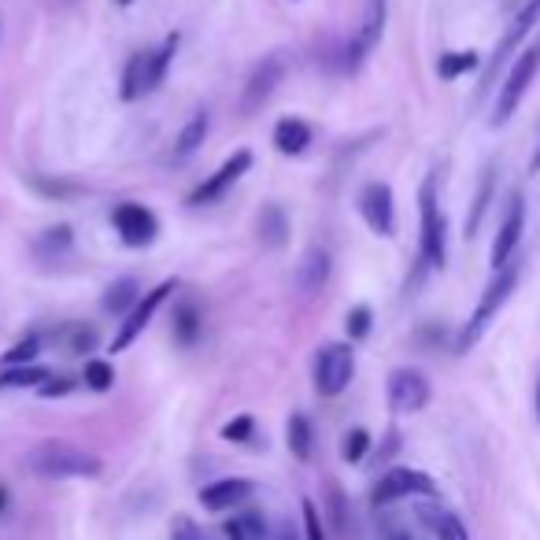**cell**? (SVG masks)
<instances>
[{
  "instance_id": "cell-30",
  "label": "cell",
  "mask_w": 540,
  "mask_h": 540,
  "mask_svg": "<svg viewBox=\"0 0 540 540\" xmlns=\"http://www.w3.org/2000/svg\"><path fill=\"white\" fill-rule=\"evenodd\" d=\"M82 381H86L93 393H108L111 385H115V367H111L108 359H86Z\"/></svg>"
},
{
  "instance_id": "cell-31",
  "label": "cell",
  "mask_w": 540,
  "mask_h": 540,
  "mask_svg": "<svg viewBox=\"0 0 540 540\" xmlns=\"http://www.w3.org/2000/svg\"><path fill=\"white\" fill-rule=\"evenodd\" d=\"M370 452V433L367 430H348L344 433V441H341V459L344 463H363Z\"/></svg>"
},
{
  "instance_id": "cell-22",
  "label": "cell",
  "mask_w": 540,
  "mask_h": 540,
  "mask_svg": "<svg viewBox=\"0 0 540 540\" xmlns=\"http://www.w3.org/2000/svg\"><path fill=\"white\" fill-rule=\"evenodd\" d=\"M422 515V522H426V529H430L437 540H470L467 526L459 522V515H452V511H444V507H422L418 511Z\"/></svg>"
},
{
  "instance_id": "cell-41",
  "label": "cell",
  "mask_w": 540,
  "mask_h": 540,
  "mask_svg": "<svg viewBox=\"0 0 540 540\" xmlns=\"http://www.w3.org/2000/svg\"><path fill=\"white\" fill-rule=\"evenodd\" d=\"M4 511H8V489L0 485V515H4Z\"/></svg>"
},
{
  "instance_id": "cell-12",
  "label": "cell",
  "mask_w": 540,
  "mask_h": 540,
  "mask_svg": "<svg viewBox=\"0 0 540 540\" xmlns=\"http://www.w3.org/2000/svg\"><path fill=\"white\" fill-rule=\"evenodd\" d=\"M430 404V381L415 367H396L389 374V407L396 415H415Z\"/></svg>"
},
{
  "instance_id": "cell-15",
  "label": "cell",
  "mask_w": 540,
  "mask_h": 540,
  "mask_svg": "<svg viewBox=\"0 0 540 540\" xmlns=\"http://www.w3.org/2000/svg\"><path fill=\"white\" fill-rule=\"evenodd\" d=\"M252 496V481L248 478H219L200 489V504L208 511H234Z\"/></svg>"
},
{
  "instance_id": "cell-7",
  "label": "cell",
  "mask_w": 540,
  "mask_h": 540,
  "mask_svg": "<svg viewBox=\"0 0 540 540\" xmlns=\"http://www.w3.org/2000/svg\"><path fill=\"white\" fill-rule=\"evenodd\" d=\"M248 171H252V152H248V148H241V152H234L230 160H222L219 167H215V171H211L208 178H204V182L189 193V200H185V204H189V208L215 204V200L226 197V193H230V189H234V185L241 182Z\"/></svg>"
},
{
  "instance_id": "cell-10",
  "label": "cell",
  "mask_w": 540,
  "mask_h": 540,
  "mask_svg": "<svg viewBox=\"0 0 540 540\" xmlns=\"http://www.w3.org/2000/svg\"><path fill=\"white\" fill-rule=\"evenodd\" d=\"M111 222H115V234L119 241L130 248H145L156 241L160 234V219L145 208V204H134V200H126V204H115L111 211Z\"/></svg>"
},
{
  "instance_id": "cell-35",
  "label": "cell",
  "mask_w": 540,
  "mask_h": 540,
  "mask_svg": "<svg viewBox=\"0 0 540 540\" xmlns=\"http://www.w3.org/2000/svg\"><path fill=\"white\" fill-rule=\"evenodd\" d=\"M300 511H304V537L307 540H326V529H322V515H319V507H315V500H304Z\"/></svg>"
},
{
  "instance_id": "cell-29",
  "label": "cell",
  "mask_w": 540,
  "mask_h": 540,
  "mask_svg": "<svg viewBox=\"0 0 540 540\" xmlns=\"http://www.w3.org/2000/svg\"><path fill=\"white\" fill-rule=\"evenodd\" d=\"M478 63L481 60H478V52H474V49H467V52H444L441 60H437V74L452 82V78H459V74L474 71Z\"/></svg>"
},
{
  "instance_id": "cell-2",
  "label": "cell",
  "mask_w": 540,
  "mask_h": 540,
  "mask_svg": "<svg viewBox=\"0 0 540 540\" xmlns=\"http://www.w3.org/2000/svg\"><path fill=\"white\" fill-rule=\"evenodd\" d=\"M418 248H422V263L441 270L448 263V222L441 211V193H437V174H426V182L418 189Z\"/></svg>"
},
{
  "instance_id": "cell-8",
  "label": "cell",
  "mask_w": 540,
  "mask_h": 540,
  "mask_svg": "<svg viewBox=\"0 0 540 540\" xmlns=\"http://www.w3.org/2000/svg\"><path fill=\"white\" fill-rule=\"evenodd\" d=\"M174 289H178V282H174V278L160 282L156 289H148V293L137 300L134 311H130V315L119 322V333H115V341H111V352H126V348H130V344H134L137 337L148 330V322L156 319V311L167 304V296H171Z\"/></svg>"
},
{
  "instance_id": "cell-28",
  "label": "cell",
  "mask_w": 540,
  "mask_h": 540,
  "mask_svg": "<svg viewBox=\"0 0 540 540\" xmlns=\"http://www.w3.org/2000/svg\"><path fill=\"white\" fill-rule=\"evenodd\" d=\"M492 189H496V167H485V178L478 185V197H474V208L467 215V237H474L481 230V219H485V211L492 204Z\"/></svg>"
},
{
  "instance_id": "cell-26",
  "label": "cell",
  "mask_w": 540,
  "mask_h": 540,
  "mask_svg": "<svg viewBox=\"0 0 540 540\" xmlns=\"http://www.w3.org/2000/svg\"><path fill=\"white\" fill-rule=\"evenodd\" d=\"M145 74H148V52H134V56L126 60L123 89H119V97H123V100L148 97V93H145Z\"/></svg>"
},
{
  "instance_id": "cell-33",
  "label": "cell",
  "mask_w": 540,
  "mask_h": 540,
  "mask_svg": "<svg viewBox=\"0 0 540 540\" xmlns=\"http://www.w3.org/2000/svg\"><path fill=\"white\" fill-rule=\"evenodd\" d=\"M71 226H52V230H45V234L37 237V256L49 259L52 252H63V248H71Z\"/></svg>"
},
{
  "instance_id": "cell-11",
  "label": "cell",
  "mask_w": 540,
  "mask_h": 540,
  "mask_svg": "<svg viewBox=\"0 0 540 540\" xmlns=\"http://www.w3.org/2000/svg\"><path fill=\"white\" fill-rule=\"evenodd\" d=\"M282 78H285L282 56H263L245 78V89H241V111H245V115H256V111L274 97V89L282 86Z\"/></svg>"
},
{
  "instance_id": "cell-20",
  "label": "cell",
  "mask_w": 540,
  "mask_h": 540,
  "mask_svg": "<svg viewBox=\"0 0 540 540\" xmlns=\"http://www.w3.org/2000/svg\"><path fill=\"white\" fill-rule=\"evenodd\" d=\"M537 23H540V0H526V4H522V12L515 15V23H511V30H507V34H504V41L496 45L492 67H496V63H504V60H507V52L515 49L518 41H522V37H526Z\"/></svg>"
},
{
  "instance_id": "cell-24",
  "label": "cell",
  "mask_w": 540,
  "mask_h": 540,
  "mask_svg": "<svg viewBox=\"0 0 540 540\" xmlns=\"http://www.w3.org/2000/svg\"><path fill=\"white\" fill-rule=\"evenodd\" d=\"M200 330H204V319H200V307L193 300H182L174 307V341L182 348H193L200 341Z\"/></svg>"
},
{
  "instance_id": "cell-42",
  "label": "cell",
  "mask_w": 540,
  "mask_h": 540,
  "mask_svg": "<svg viewBox=\"0 0 540 540\" xmlns=\"http://www.w3.org/2000/svg\"><path fill=\"white\" fill-rule=\"evenodd\" d=\"M529 167H533V171H540V141H537V152H533V160H529Z\"/></svg>"
},
{
  "instance_id": "cell-40",
  "label": "cell",
  "mask_w": 540,
  "mask_h": 540,
  "mask_svg": "<svg viewBox=\"0 0 540 540\" xmlns=\"http://www.w3.org/2000/svg\"><path fill=\"white\" fill-rule=\"evenodd\" d=\"M174 540H208V537H204V533H200L197 526L182 522V526H178V533H174Z\"/></svg>"
},
{
  "instance_id": "cell-19",
  "label": "cell",
  "mask_w": 540,
  "mask_h": 540,
  "mask_svg": "<svg viewBox=\"0 0 540 540\" xmlns=\"http://www.w3.org/2000/svg\"><path fill=\"white\" fill-rule=\"evenodd\" d=\"M208 130H211V115L208 111H197L189 123L182 126V134H178V141H174V152H171V160L174 163H185L189 156H197L200 145L208 141Z\"/></svg>"
},
{
  "instance_id": "cell-17",
  "label": "cell",
  "mask_w": 540,
  "mask_h": 540,
  "mask_svg": "<svg viewBox=\"0 0 540 540\" xmlns=\"http://www.w3.org/2000/svg\"><path fill=\"white\" fill-rule=\"evenodd\" d=\"M256 237L263 248H285L289 245V215L282 204H263L256 215Z\"/></svg>"
},
{
  "instance_id": "cell-39",
  "label": "cell",
  "mask_w": 540,
  "mask_h": 540,
  "mask_svg": "<svg viewBox=\"0 0 540 540\" xmlns=\"http://www.w3.org/2000/svg\"><path fill=\"white\" fill-rule=\"evenodd\" d=\"M237 526H241V533H245L248 540H263V533H267V526H263V522H259V515H256V511H248V515L241 518V522H237Z\"/></svg>"
},
{
  "instance_id": "cell-43",
  "label": "cell",
  "mask_w": 540,
  "mask_h": 540,
  "mask_svg": "<svg viewBox=\"0 0 540 540\" xmlns=\"http://www.w3.org/2000/svg\"><path fill=\"white\" fill-rule=\"evenodd\" d=\"M115 4H119V8H130V4H134V0H115Z\"/></svg>"
},
{
  "instance_id": "cell-36",
  "label": "cell",
  "mask_w": 540,
  "mask_h": 540,
  "mask_svg": "<svg viewBox=\"0 0 540 540\" xmlns=\"http://www.w3.org/2000/svg\"><path fill=\"white\" fill-rule=\"evenodd\" d=\"M252 433H256V422H252V418L248 415H237L234 422H226V426H222V437H226V441H252Z\"/></svg>"
},
{
  "instance_id": "cell-44",
  "label": "cell",
  "mask_w": 540,
  "mask_h": 540,
  "mask_svg": "<svg viewBox=\"0 0 540 540\" xmlns=\"http://www.w3.org/2000/svg\"><path fill=\"white\" fill-rule=\"evenodd\" d=\"M537 415H540V385H537Z\"/></svg>"
},
{
  "instance_id": "cell-21",
  "label": "cell",
  "mask_w": 540,
  "mask_h": 540,
  "mask_svg": "<svg viewBox=\"0 0 540 540\" xmlns=\"http://www.w3.org/2000/svg\"><path fill=\"white\" fill-rule=\"evenodd\" d=\"M285 444H289V452L293 459L307 463L311 455H315V426H311V418L307 415H289V426H285Z\"/></svg>"
},
{
  "instance_id": "cell-27",
  "label": "cell",
  "mask_w": 540,
  "mask_h": 540,
  "mask_svg": "<svg viewBox=\"0 0 540 540\" xmlns=\"http://www.w3.org/2000/svg\"><path fill=\"white\" fill-rule=\"evenodd\" d=\"M49 378V370L37 367V363H30V367H4L0 370V389H41Z\"/></svg>"
},
{
  "instance_id": "cell-16",
  "label": "cell",
  "mask_w": 540,
  "mask_h": 540,
  "mask_svg": "<svg viewBox=\"0 0 540 540\" xmlns=\"http://www.w3.org/2000/svg\"><path fill=\"white\" fill-rule=\"evenodd\" d=\"M330 252L322 245H311L304 252V259H300V267H296V285H300V293L304 296H315L322 293V285L330 282Z\"/></svg>"
},
{
  "instance_id": "cell-34",
  "label": "cell",
  "mask_w": 540,
  "mask_h": 540,
  "mask_svg": "<svg viewBox=\"0 0 540 540\" xmlns=\"http://www.w3.org/2000/svg\"><path fill=\"white\" fill-rule=\"evenodd\" d=\"M37 352H41V341H37L34 333H30L26 341L12 344V348L4 352V367H30V363L37 359Z\"/></svg>"
},
{
  "instance_id": "cell-25",
  "label": "cell",
  "mask_w": 540,
  "mask_h": 540,
  "mask_svg": "<svg viewBox=\"0 0 540 540\" xmlns=\"http://www.w3.org/2000/svg\"><path fill=\"white\" fill-rule=\"evenodd\" d=\"M137 300H141V293H137V282L134 278H123V282L108 285V293H104V311L108 315H130L137 307Z\"/></svg>"
},
{
  "instance_id": "cell-13",
  "label": "cell",
  "mask_w": 540,
  "mask_h": 540,
  "mask_svg": "<svg viewBox=\"0 0 540 540\" xmlns=\"http://www.w3.org/2000/svg\"><path fill=\"white\" fill-rule=\"evenodd\" d=\"M359 215H363V222H367L378 237H393L396 234L393 189H389L385 182H367V185H363V193H359Z\"/></svg>"
},
{
  "instance_id": "cell-32",
  "label": "cell",
  "mask_w": 540,
  "mask_h": 540,
  "mask_svg": "<svg viewBox=\"0 0 540 540\" xmlns=\"http://www.w3.org/2000/svg\"><path fill=\"white\" fill-rule=\"evenodd\" d=\"M344 330H348L352 341L370 337V330H374V311H370L367 304H356L352 311H348V319H344Z\"/></svg>"
},
{
  "instance_id": "cell-18",
  "label": "cell",
  "mask_w": 540,
  "mask_h": 540,
  "mask_svg": "<svg viewBox=\"0 0 540 540\" xmlns=\"http://www.w3.org/2000/svg\"><path fill=\"white\" fill-rule=\"evenodd\" d=\"M311 137H315V130H311L304 119H296V115H285V119H278L274 134H270V141H274V148H278L282 156H300V152H307Z\"/></svg>"
},
{
  "instance_id": "cell-4",
  "label": "cell",
  "mask_w": 540,
  "mask_h": 540,
  "mask_svg": "<svg viewBox=\"0 0 540 540\" xmlns=\"http://www.w3.org/2000/svg\"><path fill=\"white\" fill-rule=\"evenodd\" d=\"M356 374V348L348 341H326L315 352V393L341 396Z\"/></svg>"
},
{
  "instance_id": "cell-9",
  "label": "cell",
  "mask_w": 540,
  "mask_h": 540,
  "mask_svg": "<svg viewBox=\"0 0 540 540\" xmlns=\"http://www.w3.org/2000/svg\"><path fill=\"white\" fill-rule=\"evenodd\" d=\"M407 496H437V485H433L430 474L411 467H393L381 474V481L374 485V507L396 504V500H407Z\"/></svg>"
},
{
  "instance_id": "cell-37",
  "label": "cell",
  "mask_w": 540,
  "mask_h": 540,
  "mask_svg": "<svg viewBox=\"0 0 540 540\" xmlns=\"http://www.w3.org/2000/svg\"><path fill=\"white\" fill-rule=\"evenodd\" d=\"M93 344H97V330L93 326H74L71 330V352H93Z\"/></svg>"
},
{
  "instance_id": "cell-3",
  "label": "cell",
  "mask_w": 540,
  "mask_h": 540,
  "mask_svg": "<svg viewBox=\"0 0 540 540\" xmlns=\"http://www.w3.org/2000/svg\"><path fill=\"white\" fill-rule=\"evenodd\" d=\"M537 71H540V41H533L526 52H518L511 71H507L504 86H500V97H496V108H492V126H504L507 119L515 115L522 97H526V89L533 86Z\"/></svg>"
},
{
  "instance_id": "cell-45",
  "label": "cell",
  "mask_w": 540,
  "mask_h": 540,
  "mask_svg": "<svg viewBox=\"0 0 540 540\" xmlns=\"http://www.w3.org/2000/svg\"><path fill=\"white\" fill-rule=\"evenodd\" d=\"M67 4H71V0H67Z\"/></svg>"
},
{
  "instance_id": "cell-23",
  "label": "cell",
  "mask_w": 540,
  "mask_h": 540,
  "mask_svg": "<svg viewBox=\"0 0 540 540\" xmlns=\"http://www.w3.org/2000/svg\"><path fill=\"white\" fill-rule=\"evenodd\" d=\"M178 41H182V37H178V34H167V37H163V45H160V49H156V52H148L145 93H156V89L163 86V78H167V71H171L174 52H178Z\"/></svg>"
},
{
  "instance_id": "cell-5",
  "label": "cell",
  "mask_w": 540,
  "mask_h": 540,
  "mask_svg": "<svg viewBox=\"0 0 540 540\" xmlns=\"http://www.w3.org/2000/svg\"><path fill=\"white\" fill-rule=\"evenodd\" d=\"M515 285H518V267H511V263H507L504 270H496V278L485 285V293H481L478 307H474V315H470L467 330H463V337H459V352H467L470 344L485 333V326L496 319V311L507 304V296L515 293Z\"/></svg>"
},
{
  "instance_id": "cell-14",
  "label": "cell",
  "mask_w": 540,
  "mask_h": 540,
  "mask_svg": "<svg viewBox=\"0 0 540 540\" xmlns=\"http://www.w3.org/2000/svg\"><path fill=\"white\" fill-rule=\"evenodd\" d=\"M522 230H526V200L511 197V208H507L504 222H500V234H496V241H492V252H489V263L496 270H504L507 263H515Z\"/></svg>"
},
{
  "instance_id": "cell-1",
  "label": "cell",
  "mask_w": 540,
  "mask_h": 540,
  "mask_svg": "<svg viewBox=\"0 0 540 540\" xmlns=\"http://www.w3.org/2000/svg\"><path fill=\"white\" fill-rule=\"evenodd\" d=\"M26 467L37 478H97L104 463L97 455L67 441H41L26 452Z\"/></svg>"
},
{
  "instance_id": "cell-6",
  "label": "cell",
  "mask_w": 540,
  "mask_h": 540,
  "mask_svg": "<svg viewBox=\"0 0 540 540\" xmlns=\"http://www.w3.org/2000/svg\"><path fill=\"white\" fill-rule=\"evenodd\" d=\"M385 19H389V0H367V4H363L359 30H356V37L344 45V56H341L344 74H356L370 52L378 49L381 34H385Z\"/></svg>"
},
{
  "instance_id": "cell-38",
  "label": "cell",
  "mask_w": 540,
  "mask_h": 540,
  "mask_svg": "<svg viewBox=\"0 0 540 540\" xmlns=\"http://www.w3.org/2000/svg\"><path fill=\"white\" fill-rule=\"evenodd\" d=\"M71 389H74L71 378H49L45 385H41V389H37V393L45 396V400H56V396H67Z\"/></svg>"
}]
</instances>
